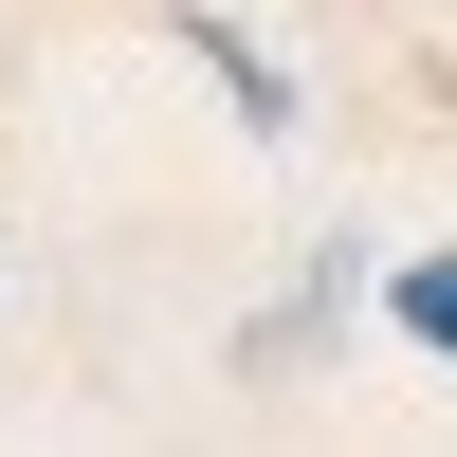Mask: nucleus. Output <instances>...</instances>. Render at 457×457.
<instances>
[{
  "label": "nucleus",
  "instance_id": "1",
  "mask_svg": "<svg viewBox=\"0 0 457 457\" xmlns=\"http://www.w3.org/2000/svg\"><path fill=\"white\" fill-rule=\"evenodd\" d=\"M403 329H421V348L457 366V256H421V275H403Z\"/></svg>",
  "mask_w": 457,
  "mask_h": 457
}]
</instances>
